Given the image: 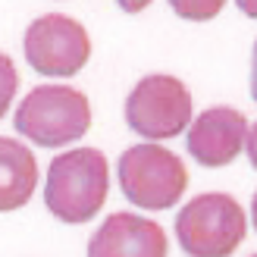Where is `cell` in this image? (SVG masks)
<instances>
[{"instance_id": "cell-1", "label": "cell", "mask_w": 257, "mask_h": 257, "mask_svg": "<svg viewBox=\"0 0 257 257\" xmlns=\"http://www.w3.org/2000/svg\"><path fill=\"white\" fill-rule=\"evenodd\" d=\"M110 191V166L97 148H72L47 166L44 204L60 223H88L100 213Z\"/></svg>"}, {"instance_id": "cell-2", "label": "cell", "mask_w": 257, "mask_h": 257, "mask_svg": "<svg viewBox=\"0 0 257 257\" xmlns=\"http://www.w3.org/2000/svg\"><path fill=\"white\" fill-rule=\"evenodd\" d=\"M16 132L38 148H63L91 128V100L69 85H38L16 107Z\"/></svg>"}, {"instance_id": "cell-3", "label": "cell", "mask_w": 257, "mask_h": 257, "mask_svg": "<svg viewBox=\"0 0 257 257\" xmlns=\"http://www.w3.org/2000/svg\"><path fill=\"white\" fill-rule=\"evenodd\" d=\"M248 232L245 210L232 195L207 191L191 198L176 216V238L191 257H229Z\"/></svg>"}, {"instance_id": "cell-4", "label": "cell", "mask_w": 257, "mask_h": 257, "mask_svg": "<svg viewBox=\"0 0 257 257\" xmlns=\"http://www.w3.org/2000/svg\"><path fill=\"white\" fill-rule=\"evenodd\" d=\"M122 195L141 210H166L182 201L188 188V170L163 145H132L119 157Z\"/></svg>"}, {"instance_id": "cell-5", "label": "cell", "mask_w": 257, "mask_h": 257, "mask_svg": "<svg viewBox=\"0 0 257 257\" xmlns=\"http://www.w3.org/2000/svg\"><path fill=\"white\" fill-rule=\"evenodd\" d=\"M191 94L176 75H145L125 97V122L148 141H166L191 125Z\"/></svg>"}, {"instance_id": "cell-6", "label": "cell", "mask_w": 257, "mask_h": 257, "mask_svg": "<svg viewBox=\"0 0 257 257\" xmlns=\"http://www.w3.org/2000/svg\"><path fill=\"white\" fill-rule=\"evenodd\" d=\"M22 50L35 72L54 75V79H69L91 57V38H88L85 25L75 22L72 16L47 13V16L35 19L25 29Z\"/></svg>"}, {"instance_id": "cell-7", "label": "cell", "mask_w": 257, "mask_h": 257, "mask_svg": "<svg viewBox=\"0 0 257 257\" xmlns=\"http://www.w3.org/2000/svg\"><path fill=\"white\" fill-rule=\"evenodd\" d=\"M245 138H248L245 113L232 107H210L191 119L185 141H188V154L201 166L216 170V166L232 163L245 151Z\"/></svg>"}, {"instance_id": "cell-8", "label": "cell", "mask_w": 257, "mask_h": 257, "mask_svg": "<svg viewBox=\"0 0 257 257\" xmlns=\"http://www.w3.org/2000/svg\"><path fill=\"white\" fill-rule=\"evenodd\" d=\"M88 257H166V232L145 216L113 213L88 241Z\"/></svg>"}, {"instance_id": "cell-9", "label": "cell", "mask_w": 257, "mask_h": 257, "mask_svg": "<svg viewBox=\"0 0 257 257\" xmlns=\"http://www.w3.org/2000/svg\"><path fill=\"white\" fill-rule=\"evenodd\" d=\"M38 188V160L32 148L0 135V213L19 210Z\"/></svg>"}, {"instance_id": "cell-10", "label": "cell", "mask_w": 257, "mask_h": 257, "mask_svg": "<svg viewBox=\"0 0 257 257\" xmlns=\"http://www.w3.org/2000/svg\"><path fill=\"white\" fill-rule=\"evenodd\" d=\"M170 7L176 16H182L188 22H210L223 13L226 0H170Z\"/></svg>"}, {"instance_id": "cell-11", "label": "cell", "mask_w": 257, "mask_h": 257, "mask_svg": "<svg viewBox=\"0 0 257 257\" xmlns=\"http://www.w3.org/2000/svg\"><path fill=\"white\" fill-rule=\"evenodd\" d=\"M16 91H19V72H16V66H13V60L7 54H0V119L7 116Z\"/></svg>"}, {"instance_id": "cell-12", "label": "cell", "mask_w": 257, "mask_h": 257, "mask_svg": "<svg viewBox=\"0 0 257 257\" xmlns=\"http://www.w3.org/2000/svg\"><path fill=\"white\" fill-rule=\"evenodd\" d=\"M245 151H248V160H251V166H254V170H257V122H251V125H248Z\"/></svg>"}, {"instance_id": "cell-13", "label": "cell", "mask_w": 257, "mask_h": 257, "mask_svg": "<svg viewBox=\"0 0 257 257\" xmlns=\"http://www.w3.org/2000/svg\"><path fill=\"white\" fill-rule=\"evenodd\" d=\"M119 4V10H125V13H145L148 7H151V0H116Z\"/></svg>"}, {"instance_id": "cell-14", "label": "cell", "mask_w": 257, "mask_h": 257, "mask_svg": "<svg viewBox=\"0 0 257 257\" xmlns=\"http://www.w3.org/2000/svg\"><path fill=\"white\" fill-rule=\"evenodd\" d=\"M235 7L245 13V16H251V19H257V0H235Z\"/></svg>"}, {"instance_id": "cell-15", "label": "cell", "mask_w": 257, "mask_h": 257, "mask_svg": "<svg viewBox=\"0 0 257 257\" xmlns=\"http://www.w3.org/2000/svg\"><path fill=\"white\" fill-rule=\"evenodd\" d=\"M251 97L257 100V44H254V69H251Z\"/></svg>"}, {"instance_id": "cell-16", "label": "cell", "mask_w": 257, "mask_h": 257, "mask_svg": "<svg viewBox=\"0 0 257 257\" xmlns=\"http://www.w3.org/2000/svg\"><path fill=\"white\" fill-rule=\"evenodd\" d=\"M251 223L257 229V191H254V201H251Z\"/></svg>"}, {"instance_id": "cell-17", "label": "cell", "mask_w": 257, "mask_h": 257, "mask_svg": "<svg viewBox=\"0 0 257 257\" xmlns=\"http://www.w3.org/2000/svg\"><path fill=\"white\" fill-rule=\"evenodd\" d=\"M251 257H257V254H251Z\"/></svg>"}]
</instances>
